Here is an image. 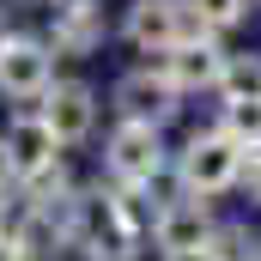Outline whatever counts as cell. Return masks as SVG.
<instances>
[{"label":"cell","instance_id":"6da1fadb","mask_svg":"<svg viewBox=\"0 0 261 261\" xmlns=\"http://www.w3.org/2000/svg\"><path fill=\"white\" fill-rule=\"evenodd\" d=\"M243 158H249V152H243L225 128H206V134H195V140L176 152V182H182V195L213 200V195H225V189H237Z\"/></svg>","mask_w":261,"mask_h":261},{"label":"cell","instance_id":"7a4b0ae2","mask_svg":"<svg viewBox=\"0 0 261 261\" xmlns=\"http://www.w3.org/2000/svg\"><path fill=\"white\" fill-rule=\"evenodd\" d=\"M122 37L134 49H152V55H170L176 43H195V37H213L195 18L189 0H134L128 18H122Z\"/></svg>","mask_w":261,"mask_h":261},{"label":"cell","instance_id":"3957f363","mask_svg":"<svg viewBox=\"0 0 261 261\" xmlns=\"http://www.w3.org/2000/svg\"><path fill=\"white\" fill-rule=\"evenodd\" d=\"M103 164L116 182L128 189H152L164 176V134L146 128V122H116V134L103 140Z\"/></svg>","mask_w":261,"mask_h":261},{"label":"cell","instance_id":"277c9868","mask_svg":"<svg viewBox=\"0 0 261 261\" xmlns=\"http://www.w3.org/2000/svg\"><path fill=\"white\" fill-rule=\"evenodd\" d=\"M0 152H6V176L18 189L49 176V170H61V140H55V128L43 116H12L6 134H0Z\"/></svg>","mask_w":261,"mask_h":261},{"label":"cell","instance_id":"5b68a950","mask_svg":"<svg viewBox=\"0 0 261 261\" xmlns=\"http://www.w3.org/2000/svg\"><path fill=\"white\" fill-rule=\"evenodd\" d=\"M182 110V91L164 67H134L116 79V116L122 122H146V128H164L170 116Z\"/></svg>","mask_w":261,"mask_h":261},{"label":"cell","instance_id":"8992f818","mask_svg":"<svg viewBox=\"0 0 261 261\" xmlns=\"http://www.w3.org/2000/svg\"><path fill=\"white\" fill-rule=\"evenodd\" d=\"M213 237H219V219H213V213H206V200H195V195L164 200V206L152 213V243H158V255L213 249Z\"/></svg>","mask_w":261,"mask_h":261},{"label":"cell","instance_id":"52a82bcc","mask_svg":"<svg viewBox=\"0 0 261 261\" xmlns=\"http://www.w3.org/2000/svg\"><path fill=\"white\" fill-rule=\"evenodd\" d=\"M49 85H55V55H49V43L12 37V43L0 49V91H6V97H18V103L37 97V103H43Z\"/></svg>","mask_w":261,"mask_h":261},{"label":"cell","instance_id":"ba28073f","mask_svg":"<svg viewBox=\"0 0 261 261\" xmlns=\"http://www.w3.org/2000/svg\"><path fill=\"white\" fill-rule=\"evenodd\" d=\"M37 116L55 128L61 146H79V140L91 134V122H97V97H91V85H79V79H55Z\"/></svg>","mask_w":261,"mask_h":261},{"label":"cell","instance_id":"9c48e42d","mask_svg":"<svg viewBox=\"0 0 261 261\" xmlns=\"http://www.w3.org/2000/svg\"><path fill=\"white\" fill-rule=\"evenodd\" d=\"M225 61H231V55H225L213 37H195V43H176V49L164 55V73L176 79V91H219Z\"/></svg>","mask_w":261,"mask_h":261},{"label":"cell","instance_id":"30bf717a","mask_svg":"<svg viewBox=\"0 0 261 261\" xmlns=\"http://www.w3.org/2000/svg\"><path fill=\"white\" fill-rule=\"evenodd\" d=\"M103 37H110V24H103L97 0H61L55 6V55H91Z\"/></svg>","mask_w":261,"mask_h":261},{"label":"cell","instance_id":"8fae6325","mask_svg":"<svg viewBox=\"0 0 261 261\" xmlns=\"http://www.w3.org/2000/svg\"><path fill=\"white\" fill-rule=\"evenodd\" d=\"M219 97H225V103L261 97V55H231V61H225V79H219Z\"/></svg>","mask_w":261,"mask_h":261},{"label":"cell","instance_id":"7c38bea8","mask_svg":"<svg viewBox=\"0 0 261 261\" xmlns=\"http://www.w3.org/2000/svg\"><path fill=\"white\" fill-rule=\"evenodd\" d=\"M219 128L231 134V140H237L243 152H255V146H261V97H243V103H225Z\"/></svg>","mask_w":261,"mask_h":261},{"label":"cell","instance_id":"4fadbf2b","mask_svg":"<svg viewBox=\"0 0 261 261\" xmlns=\"http://www.w3.org/2000/svg\"><path fill=\"white\" fill-rule=\"evenodd\" d=\"M189 6H195V18L206 31H231V24L249 18V0H189Z\"/></svg>","mask_w":261,"mask_h":261},{"label":"cell","instance_id":"5bb4252c","mask_svg":"<svg viewBox=\"0 0 261 261\" xmlns=\"http://www.w3.org/2000/svg\"><path fill=\"white\" fill-rule=\"evenodd\" d=\"M237 189H243V195L261 206V146L249 152V158H243V176H237Z\"/></svg>","mask_w":261,"mask_h":261},{"label":"cell","instance_id":"9a60e30c","mask_svg":"<svg viewBox=\"0 0 261 261\" xmlns=\"http://www.w3.org/2000/svg\"><path fill=\"white\" fill-rule=\"evenodd\" d=\"M158 261H225V255H219V237H213V249H182V255H158Z\"/></svg>","mask_w":261,"mask_h":261},{"label":"cell","instance_id":"2e32d148","mask_svg":"<svg viewBox=\"0 0 261 261\" xmlns=\"http://www.w3.org/2000/svg\"><path fill=\"white\" fill-rule=\"evenodd\" d=\"M0 261H24V243H18L6 225H0Z\"/></svg>","mask_w":261,"mask_h":261},{"label":"cell","instance_id":"e0dca14e","mask_svg":"<svg viewBox=\"0 0 261 261\" xmlns=\"http://www.w3.org/2000/svg\"><path fill=\"white\" fill-rule=\"evenodd\" d=\"M12 6H61V0H12Z\"/></svg>","mask_w":261,"mask_h":261},{"label":"cell","instance_id":"ac0fdd59","mask_svg":"<svg viewBox=\"0 0 261 261\" xmlns=\"http://www.w3.org/2000/svg\"><path fill=\"white\" fill-rule=\"evenodd\" d=\"M6 182H12V176H0V219H6Z\"/></svg>","mask_w":261,"mask_h":261},{"label":"cell","instance_id":"d6986e66","mask_svg":"<svg viewBox=\"0 0 261 261\" xmlns=\"http://www.w3.org/2000/svg\"><path fill=\"white\" fill-rule=\"evenodd\" d=\"M6 43H12V37H6V12H0V49H6Z\"/></svg>","mask_w":261,"mask_h":261}]
</instances>
